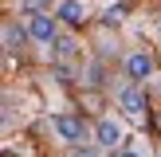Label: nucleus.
I'll list each match as a JSON object with an SVG mask.
<instances>
[{
    "instance_id": "nucleus-2",
    "label": "nucleus",
    "mask_w": 161,
    "mask_h": 157,
    "mask_svg": "<svg viewBox=\"0 0 161 157\" xmlns=\"http://www.w3.org/2000/svg\"><path fill=\"white\" fill-rule=\"evenodd\" d=\"M118 106H122V114L130 118V122H146L149 118V106H146V94L138 90V83H126V86H118Z\"/></svg>"
},
{
    "instance_id": "nucleus-3",
    "label": "nucleus",
    "mask_w": 161,
    "mask_h": 157,
    "mask_svg": "<svg viewBox=\"0 0 161 157\" xmlns=\"http://www.w3.org/2000/svg\"><path fill=\"white\" fill-rule=\"evenodd\" d=\"M51 133L59 141H67V145H83L86 126H83V118H75V114H55L51 118Z\"/></svg>"
},
{
    "instance_id": "nucleus-7",
    "label": "nucleus",
    "mask_w": 161,
    "mask_h": 157,
    "mask_svg": "<svg viewBox=\"0 0 161 157\" xmlns=\"http://www.w3.org/2000/svg\"><path fill=\"white\" fill-rule=\"evenodd\" d=\"M24 39H28V28H20V24H16V20H8V24H4V51L12 55L16 47L24 43Z\"/></svg>"
},
{
    "instance_id": "nucleus-4",
    "label": "nucleus",
    "mask_w": 161,
    "mask_h": 157,
    "mask_svg": "<svg viewBox=\"0 0 161 157\" xmlns=\"http://www.w3.org/2000/svg\"><path fill=\"white\" fill-rule=\"evenodd\" d=\"M28 35L36 39V43L51 47V43H55V35H59V24H55V16H51V12H28Z\"/></svg>"
},
{
    "instance_id": "nucleus-9",
    "label": "nucleus",
    "mask_w": 161,
    "mask_h": 157,
    "mask_svg": "<svg viewBox=\"0 0 161 157\" xmlns=\"http://www.w3.org/2000/svg\"><path fill=\"white\" fill-rule=\"evenodd\" d=\"M114 157H142V153H138V149H126V145H122V149H118Z\"/></svg>"
},
{
    "instance_id": "nucleus-1",
    "label": "nucleus",
    "mask_w": 161,
    "mask_h": 157,
    "mask_svg": "<svg viewBox=\"0 0 161 157\" xmlns=\"http://www.w3.org/2000/svg\"><path fill=\"white\" fill-rule=\"evenodd\" d=\"M94 145L98 149H122L126 145V130H122V122H118L114 114H102L98 122H94Z\"/></svg>"
},
{
    "instance_id": "nucleus-6",
    "label": "nucleus",
    "mask_w": 161,
    "mask_h": 157,
    "mask_svg": "<svg viewBox=\"0 0 161 157\" xmlns=\"http://www.w3.org/2000/svg\"><path fill=\"white\" fill-rule=\"evenodd\" d=\"M153 75V55L149 51H130L126 55V78L130 83H146Z\"/></svg>"
},
{
    "instance_id": "nucleus-8",
    "label": "nucleus",
    "mask_w": 161,
    "mask_h": 157,
    "mask_svg": "<svg viewBox=\"0 0 161 157\" xmlns=\"http://www.w3.org/2000/svg\"><path fill=\"white\" fill-rule=\"evenodd\" d=\"M67 157H98V153H94L91 145H71V153H67Z\"/></svg>"
},
{
    "instance_id": "nucleus-5",
    "label": "nucleus",
    "mask_w": 161,
    "mask_h": 157,
    "mask_svg": "<svg viewBox=\"0 0 161 157\" xmlns=\"http://www.w3.org/2000/svg\"><path fill=\"white\" fill-rule=\"evenodd\" d=\"M55 20L71 24V28L86 24L91 20V0H55Z\"/></svg>"
}]
</instances>
